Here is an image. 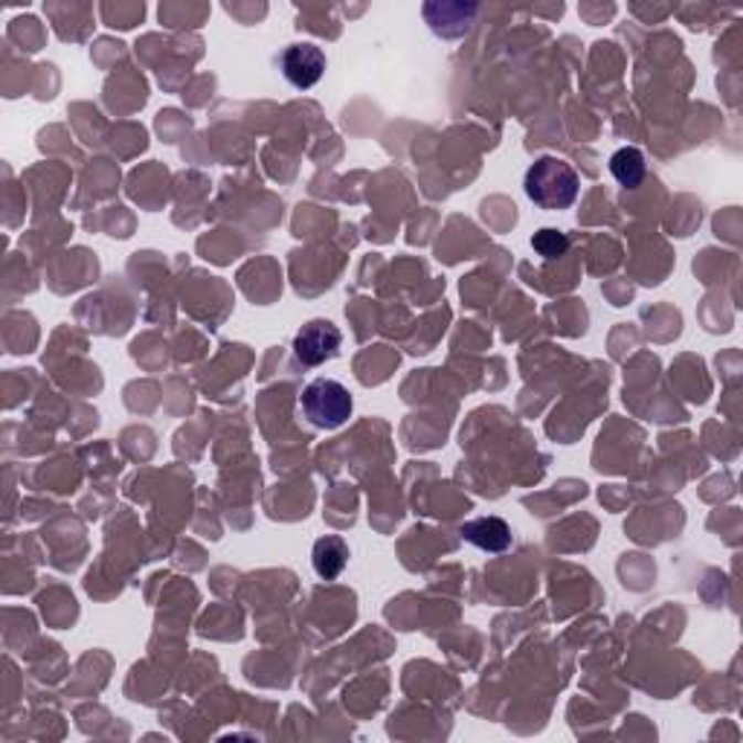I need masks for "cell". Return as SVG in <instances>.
Segmentation results:
<instances>
[{
    "label": "cell",
    "mask_w": 743,
    "mask_h": 743,
    "mask_svg": "<svg viewBox=\"0 0 743 743\" xmlns=\"http://www.w3.org/2000/svg\"><path fill=\"white\" fill-rule=\"evenodd\" d=\"M532 247L534 253L546 258V262H555V258H561L566 251H570V238H566V233H561V230L546 227L540 230V233H534Z\"/></svg>",
    "instance_id": "8"
},
{
    "label": "cell",
    "mask_w": 743,
    "mask_h": 743,
    "mask_svg": "<svg viewBox=\"0 0 743 743\" xmlns=\"http://www.w3.org/2000/svg\"><path fill=\"white\" fill-rule=\"evenodd\" d=\"M283 73L290 85L299 87V91H308L326 73V53L317 44H311V41H306V44H290L283 53Z\"/></svg>",
    "instance_id": "4"
},
{
    "label": "cell",
    "mask_w": 743,
    "mask_h": 743,
    "mask_svg": "<svg viewBox=\"0 0 743 743\" xmlns=\"http://www.w3.org/2000/svg\"><path fill=\"white\" fill-rule=\"evenodd\" d=\"M340 340H343V335H340V329H337L335 322L311 320L297 331V337H294V354H297L299 363H306V367H320L326 360L337 358V352H340Z\"/></svg>",
    "instance_id": "3"
},
{
    "label": "cell",
    "mask_w": 743,
    "mask_h": 743,
    "mask_svg": "<svg viewBox=\"0 0 743 743\" xmlns=\"http://www.w3.org/2000/svg\"><path fill=\"white\" fill-rule=\"evenodd\" d=\"M299 410L317 431H337L352 418L354 401L340 381L317 378L299 395Z\"/></svg>",
    "instance_id": "2"
},
{
    "label": "cell",
    "mask_w": 743,
    "mask_h": 743,
    "mask_svg": "<svg viewBox=\"0 0 743 743\" xmlns=\"http://www.w3.org/2000/svg\"><path fill=\"white\" fill-rule=\"evenodd\" d=\"M459 532L468 543H474L482 552H493V555L511 546V529L502 517H477V520L461 526Z\"/></svg>",
    "instance_id": "5"
},
{
    "label": "cell",
    "mask_w": 743,
    "mask_h": 743,
    "mask_svg": "<svg viewBox=\"0 0 743 743\" xmlns=\"http://www.w3.org/2000/svg\"><path fill=\"white\" fill-rule=\"evenodd\" d=\"M611 174L625 189H636L645 180V155L636 146H625L611 157Z\"/></svg>",
    "instance_id": "7"
},
{
    "label": "cell",
    "mask_w": 743,
    "mask_h": 743,
    "mask_svg": "<svg viewBox=\"0 0 743 743\" xmlns=\"http://www.w3.org/2000/svg\"><path fill=\"white\" fill-rule=\"evenodd\" d=\"M579 172L561 157H538L532 169L526 172V195L532 198L540 210H570L579 198Z\"/></svg>",
    "instance_id": "1"
},
{
    "label": "cell",
    "mask_w": 743,
    "mask_h": 743,
    "mask_svg": "<svg viewBox=\"0 0 743 743\" xmlns=\"http://www.w3.org/2000/svg\"><path fill=\"white\" fill-rule=\"evenodd\" d=\"M314 570L317 575L326 581H335L340 572L346 570L349 564V546H346L343 538H337V534H326L314 543Z\"/></svg>",
    "instance_id": "6"
}]
</instances>
